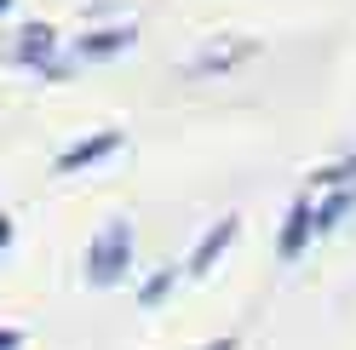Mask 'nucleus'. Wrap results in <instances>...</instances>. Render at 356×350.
<instances>
[{
    "instance_id": "nucleus-1",
    "label": "nucleus",
    "mask_w": 356,
    "mask_h": 350,
    "mask_svg": "<svg viewBox=\"0 0 356 350\" xmlns=\"http://www.w3.org/2000/svg\"><path fill=\"white\" fill-rule=\"evenodd\" d=\"M132 265V230L127 224H109L92 247H86V281L92 288H109V281H121Z\"/></svg>"
},
{
    "instance_id": "nucleus-2",
    "label": "nucleus",
    "mask_w": 356,
    "mask_h": 350,
    "mask_svg": "<svg viewBox=\"0 0 356 350\" xmlns=\"http://www.w3.org/2000/svg\"><path fill=\"white\" fill-rule=\"evenodd\" d=\"M52 47H58V35H52L47 24H29V29H17L12 58H17V63H29V69H47V63H52Z\"/></svg>"
},
{
    "instance_id": "nucleus-3",
    "label": "nucleus",
    "mask_w": 356,
    "mask_h": 350,
    "mask_svg": "<svg viewBox=\"0 0 356 350\" xmlns=\"http://www.w3.org/2000/svg\"><path fill=\"white\" fill-rule=\"evenodd\" d=\"M115 144H121L115 133H92V138H81V144H70V149L58 156V172H81V167H92V161H104Z\"/></svg>"
},
{
    "instance_id": "nucleus-4",
    "label": "nucleus",
    "mask_w": 356,
    "mask_h": 350,
    "mask_svg": "<svg viewBox=\"0 0 356 350\" xmlns=\"http://www.w3.org/2000/svg\"><path fill=\"white\" fill-rule=\"evenodd\" d=\"M127 47H132V29L115 24V29H92V35H81V40H75V58H115V52H127Z\"/></svg>"
},
{
    "instance_id": "nucleus-5",
    "label": "nucleus",
    "mask_w": 356,
    "mask_h": 350,
    "mask_svg": "<svg viewBox=\"0 0 356 350\" xmlns=\"http://www.w3.org/2000/svg\"><path fill=\"white\" fill-rule=\"evenodd\" d=\"M230 235H236V218H225V224H218V230L207 235V242H202V247H195V258H190V270H195V276H202V270L213 265V258H218V253H225V247H230Z\"/></svg>"
},
{
    "instance_id": "nucleus-6",
    "label": "nucleus",
    "mask_w": 356,
    "mask_h": 350,
    "mask_svg": "<svg viewBox=\"0 0 356 350\" xmlns=\"http://www.w3.org/2000/svg\"><path fill=\"white\" fill-rule=\"evenodd\" d=\"M305 230H310V207L299 201L293 212H287V230H282V253H287V258H293V253L305 247Z\"/></svg>"
},
{
    "instance_id": "nucleus-7",
    "label": "nucleus",
    "mask_w": 356,
    "mask_h": 350,
    "mask_svg": "<svg viewBox=\"0 0 356 350\" xmlns=\"http://www.w3.org/2000/svg\"><path fill=\"white\" fill-rule=\"evenodd\" d=\"M167 288H172V270H161V276H149L138 299H144V304H161V299H167Z\"/></svg>"
},
{
    "instance_id": "nucleus-8",
    "label": "nucleus",
    "mask_w": 356,
    "mask_h": 350,
    "mask_svg": "<svg viewBox=\"0 0 356 350\" xmlns=\"http://www.w3.org/2000/svg\"><path fill=\"white\" fill-rule=\"evenodd\" d=\"M345 207H350V195H339V201H327L316 224H322V230H327V224H339V218H345Z\"/></svg>"
},
{
    "instance_id": "nucleus-9",
    "label": "nucleus",
    "mask_w": 356,
    "mask_h": 350,
    "mask_svg": "<svg viewBox=\"0 0 356 350\" xmlns=\"http://www.w3.org/2000/svg\"><path fill=\"white\" fill-rule=\"evenodd\" d=\"M24 344V333H17V327H0V350H17Z\"/></svg>"
},
{
    "instance_id": "nucleus-10",
    "label": "nucleus",
    "mask_w": 356,
    "mask_h": 350,
    "mask_svg": "<svg viewBox=\"0 0 356 350\" xmlns=\"http://www.w3.org/2000/svg\"><path fill=\"white\" fill-rule=\"evenodd\" d=\"M6 247H12V218L0 212V253H6Z\"/></svg>"
},
{
    "instance_id": "nucleus-11",
    "label": "nucleus",
    "mask_w": 356,
    "mask_h": 350,
    "mask_svg": "<svg viewBox=\"0 0 356 350\" xmlns=\"http://www.w3.org/2000/svg\"><path fill=\"white\" fill-rule=\"evenodd\" d=\"M0 12H12V0H0Z\"/></svg>"
},
{
    "instance_id": "nucleus-12",
    "label": "nucleus",
    "mask_w": 356,
    "mask_h": 350,
    "mask_svg": "<svg viewBox=\"0 0 356 350\" xmlns=\"http://www.w3.org/2000/svg\"><path fill=\"white\" fill-rule=\"evenodd\" d=\"M213 350H230V344H213Z\"/></svg>"
}]
</instances>
